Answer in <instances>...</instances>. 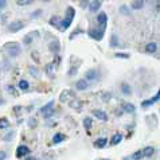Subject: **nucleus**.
<instances>
[{
    "mask_svg": "<svg viewBox=\"0 0 160 160\" xmlns=\"http://www.w3.org/2000/svg\"><path fill=\"white\" fill-rule=\"evenodd\" d=\"M75 15V10L73 7H67L66 10V18L61 20V30H67L71 26V22L74 19Z\"/></svg>",
    "mask_w": 160,
    "mask_h": 160,
    "instance_id": "f257e3e1",
    "label": "nucleus"
},
{
    "mask_svg": "<svg viewBox=\"0 0 160 160\" xmlns=\"http://www.w3.org/2000/svg\"><path fill=\"white\" fill-rule=\"evenodd\" d=\"M4 49L7 50L8 55L10 57H18V55L20 54V46L18 42H10L7 43L5 46H4Z\"/></svg>",
    "mask_w": 160,
    "mask_h": 160,
    "instance_id": "f03ea898",
    "label": "nucleus"
},
{
    "mask_svg": "<svg viewBox=\"0 0 160 160\" xmlns=\"http://www.w3.org/2000/svg\"><path fill=\"white\" fill-rule=\"evenodd\" d=\"M100 78V71L97 69H89V70L85 73V81H96V79Z\"/></svg>",
    "mask_w": 160,
    "mask_h": 160,
    "instance_id": "7ed1b4c3",
    "label": "nucleus"
},
{
    "mask_svg": "<svg viewBox=\"0 0 160 160\" xmlns=\"http://www.w3.org/2000/svg\"><path fill=\"white\" fill-rule=\"evenodd\" d=\"M23 27H24L23 22L16 20V22H12V23L8 24V31H10V32H18V31H20Z\"/></svg>",
    "mask_w": 160,
    "mask_h": 160,
    "instance_id": "20e7f679",
    "label": "nucleus"
},
{
    "mask_svg": "<svg viewBox=\"0 0 160 160\" xmlns=\"http://www.w3.org/2000/svg\"><path fill=\"white\" fill-rule=\"evenodd\" d=\"M88 35L90 38H93L94 40H101L104 38V31H100L97 28H90L89 31H88Z\"/></svg>",
    "mask_w": 160,
    "mask_h": 160,
    "instance_id": "39448f33",
    "label": "nucleus"
},
{
    "mask_svg": "<svg viewBox=\"0 0 160 160\" xmlns=\"http://www.w3.org/2000/svg\"><path fill=\"white\" fill-rule=\"evenodd\" d=\"M28 153H30V148H28V147H26V145H19V147H18V149H16V157H19V159L26 157Z\"/></svg>",
    "mask_w": 160,
    "mask_h": 160,
    "instance_id": "423d86ee",
    "label": "nucleus"
},
{
    "mask_svg": "<svg viewBox=\"0 0 160 160\" xmlns=\"http://www.w3.org/2000/svg\"><path fill=\"white\" fill-rule=\"evenodd\" d=\"M74 92H71V90H63L62 93H61V96H59V101L61 102H66L69 98H73L74 100Z\"/></svg>",
    "mask_w": 160,
    "mask_h": 160,
    "instance_id": "0eeeda50",
    "label": "nucleus"
},
{
    "mask_svg": "<svg viewBox=\"0 0 160 160\" xmlns=\"http://www.w3.org/2000/svg\"><path fill=\"white\" fill-rule=\"evenodd\" d=\"M159 97H160V93L157 92V93L155 94V97L149 98V100H145V101L141 102V106H143V108H148V106L153 105V104H156V102L159 101Z\"/></svg>",
    "mask_w": 160,
    "mask_h": 160,
    "instance_id": "6e6552de",
    "label": "nucleus"
},
{
    "mask_svg": "<svg viewBox=\"0 0 160 160\" xmlns=\"http://www.w3.org/2000/svg\"><path fill=\"white\" fill-rule=\"evenodd\" d=\"M97 22L98 24H101L102 26V31H104V28L106 27V24H108V16H106L105 12H100L97 15Z\"/></svg>",
    "mask_w": 160,
    "mask_h": 160,
    "instance_id": "1a4fd4ad",
    "label": "nucleus"
},
{
    "mask_svg": "<svg viewBox=\"0 0 160 160\" xmlns=\"http://www.w3.org/2000/svg\"><path fill=\"white\" fill-rule=\"evenodd\" d=\"M93 114H94V117H97L98 120H101V121H106V120H108V114H106L104 110H101V109H94L93 110Z\"/></svg>",
    "mask_w": 160,
    "mask_h": 160,
    "instance_id": "9d476101",
    "label": "nucleus"
},
{
    "mask_svg": "<svg viewBox=\"0 0 160 160\" xmlns=\"http://www.w3.org/2000/svg\"><path fill=\"white\" fill-rule=\"evenodd\" d=\"M102 1H100V0H94V1H89V11L92 12H97L98 10H100V7H101Z\"/></svg>",
    "mask_w": 160,
    "mask_h": 160,
    "instance_id": "9b49d317",
    "label": "nucleus"
},
{
    "mask_svg": "<svg viewBox=\"0 0 160 160\" xmlns=\"http://www.w3.org/2000/svg\"><path fill=\"white\" fill-rule=\"evenodd\" d=\"M53 106H54V100H51V101H49L46 104V105H43L42 108H40V114H46V113H49L51 109H53Z\"/></svg>",
    "mask_w": 160,
    "mask_h": 160,
    "instance_id": "f8f14e48",
    "label": "nucleus"
},
{
    "mask_svg": "<svg viewBox=\"0 0 160 160\" xmlns=\"http://www.w3.org/2000/svg\"><path fill=\"white\" fill-rule=\"evenodd\" d=\"M36 35H38V31H32V32H30V34H27V35L23 38V43L24 44H31L32 39H34Z\"/></svg>",
    "mask_w": 160,
    "mask_h": 160,
    "instance_id": "ddd939ff",
    "label": "nucleus"
},
{
    "mask_svg": "<svg viewBox=\"0 0 160 160\" xmlns=\"http://www.w3.org/2000/svg\"><path fill=\"white\" fill-rule=\"evenodd\" d=\"M49 50H50L51 53H54V54L59 53V50H61V46H59V42H58V40H53V42L49 44Z\"/></svg>",
    "mask_w": 160,
    "mask_h": 160,
    "instance_id": "4468645a",
    "label": "nucleus"
},
{
    "mask_svg": "<svg viewBox=\"0 0 160 160\" xmlns=\"http://www.w3.org/2000/svg\"><path fill=\"white\" fill-rule=\"evenodd\" d=\"M75 88L78 90H86L88 88H89V83H88V81H85V79H78L77 81V83H75Z\"/></svg>",
    "mask_w": 160,
    "mask_h": 160,
    "instance_id": "2eb2a0df",
    "label": "nucleus"
},
{
    "mask_svg": "<svg viewBox=\"0 0 160 160\" xmlns=\"http://www.w3.org/2000/svg\"><path fill=\"white\" fill-rule=\"evenodd\" d=\"M109 44H110V47H113V49H116V47H120V46H121L120 40H118V36L116 35V34H112V36H110Z\"/></svg>",
    "mask_w": 160,
    "mask_h": 160,
    "instance_id": "dca6fc26",
    "label": "nucleus"
},
{
    "mask_svg": "<svg viewBox=\"0 0 160 160\" xmlns=\"http://www.w3.org/2000/svg\"><path fill=\"white\" fill-rule=\"evenodd\" d=\"M156 50H157V44L155 42H151L145 46V53H148V54H153V53H156Z\"/></svg>",
    "mask_w": 160,
    "mask_h": 160,
    "instance_id": "f3484780",
    "label": "nucleus"
},
{
    "mask_svg": "<svg viewBox=\"0 0 160 160\" xmlns=\"http://www.w3.org/2000/svg\"><path fill=\"white\" fill-rule=\"evenodd\" d=\"M65 139H66V136H65L63 133H55L54 137H53V144H59V143H62Z\"/></svg>",
    "mask_w": 160,
    "mask_h": 160,
    "instance_id": "a211bd4d",
    "label": "nucleus"
},
{
    "mask_svg": "<svg viewBox=\"0 0 160 160\" xmlns=\"http://www.w3.org/2000/svg\"><path fill=\"white\" fill-rule=\"evenodd\" d=\"M106 143H108V140H106L105 137H101V139H97V140L94 141V147L101 149V148H104V147L106 145Z\"/></svg>",
    "mask_w": 160,
    "mask_h": 160,
    "instance_id": "6ab92c4d",
    "label": "nucleus"
},
{
    "mask_svg": "<svg viewBox=\"0 0 160 160\" xmlns=\"http://www.w3.org/2000/svg\"><path fill=\"white\" fill-rule=\"evenodd\" d=\"M141 152H143V156L151 157V156H153V153H155V148H153V147H145Z\"/></svg>",
    "mask_w": 160,
    "mask_h": 160,
    "instance_id": "aec40b11",
    "label": "nucleus"
},
{
    "mask_svg": "<svg viewBox=\"0 0 160 160\" xmlns=\"http://www.w3.org/2000/svg\"><path fill=\"white\" fill-rule=\"evenodd\" d=\"M61 20H62V19H61L59 16H53L49 23H50L53 27H59V28H61Z\"/></svg>",
    "mask_w": 160,
    "mask_h": 160,
    "instance_id": "412c9836",
    "label": "nucleus"
},
{
    "mask_svg": "<svg viewBox=\"0 0 160 160\" xmlns=\"http://www.w3.org/2000/svg\"><path fill=\"white\" fill-rule=\"evenodd\" d=\"M135 105L133 104H129V102H126V104H124V106H122V110L124 112H126V113H133L135 112Z\"/></svg>",
    "mask_w": 160,
    "mask_h": 160,
    "instance_id": "4be33fe9",
    "label": "nucleus"
},
{
    "mask_svg": "<svg viewBox=\"0 0 160 160\" xmlns=\"http://www.w3.org/2000/svg\"><path fill=\"white\" fill-rule=\"evenodd\" d=\"M121 140H122V135H121V133H114L113 137H112V144L117 145L121 143Z\"/></svg>",
    "mask_w": 160,
    "mask_h": 160,
    "instance_id": "5701e85b",
    "label": "nucleus"
},
{
    "mask_svg": "<svg viewBox=\"0 0 160 160\" xmlns=\"http://www.w3.org/2000/svg\"><path fill=\"white\" fill-rule=\"evenodd\" d=\"M121 92H122V93L124 94H126V96H129V94L132 93V88H131V86L128 85V83H121Z\"/></svg>",
    "mask_w": 160,
    "mask_h": 160,
    "instance_id": "b1692460",
    "label": "nucleus"
},
{
    "mask_svg": "<svg viewBox=\"0 0 160 160\" xmlns=\"http://www.w3.org/2000/svg\"><path fill=\"white\" fill-rule=\"evenodd\" d=\"M55 66H57V59H55L53 63H50V65H47V66H46V69H44V70H46L47 74H49V75H53V71H54Z\"/></svg>",
    "mask_w": 160,
    "mask_h": 160,
    "instance_id": "393cba45",
    "label": "nucleus"
},
{
    "mask_svg": "<svg viewBox=\"0 0 160 160\" xmlns=\"http://www.w3.org/2000/svg\"><path fill=\"white\" fill-rule=\"evenodd\" d=\"M143 7H144V1H143V0L132 1V10H141Z\"/></svg>",
    "mask_w": 160,
    "mask_h": 160,
    "instance_id": "a878e982",
    "label": "nucleus"
},
{
    "mask_svg": "<svg viewBox=\"0 0 160 160\" xmlns=\"http://www.w3.org/2000/svg\"><path fill=\"white\" fill-rule=\"evenodd\" d=\"M18 86H19L20 90H27L28 88H30V83H28L26 79H20V81H19V85H18Z\"/></svg>",
    "mask_w": 160,
    "mask_h": 160,
    "instance_id": "bb28decb",
    "label": "nucleus"
},
{
    "mask_svg": "<svg viewBox=\"0 0 160 160\" xmlns=\"http://www.w3.org/2000/svg\"><path fill=\"white\" fill-rule=\"evenodd\" d=\"M70 106L73 108V109H81V106H82V102L79 101V100H73V101L70 102Z\"/></svg>",
    "mask_w": 160,
    "mask_h": 160,
    "instance_id": "cd10ccee",
    "label": "nucleus"
},
{
    "mask_svg": "<svg viewBox=\"0 0 160 160\" xmlns=\"http://www.w3.org/2000/svg\"><path fill=\"white\" fill-rule=\"evenodd\" d=\"M82 122H83V126H85L86 131H89V129L92 128V118L90 117H85Z\"/></svg>",
    "mask_w": 160,
    "mask_h": 160,
    "instance_id": "c85d7f7f",
    "label": "nucleus"
},
{
    "mask_svg": "<svg viewBox=\"0 0 160 160\" xmlns=\"http://www.w3.org/2000/svg\"><path fill=\"white\" fill-rule=\"evenodd\" d=\"M120 12L122 14V15L129 16V15H131V8H129L128 5H121V7H120Z\"/></svg>",
    "mask_w": 160,
    "mask_h": 160,
    "instance_id": "c756f323",
    "label": "nucleus"
},
{
    "mask_svg": "<svg viewBox=\"0 0 160 160\" xmlns=\"http://www.w3.org/2000/svg\"><path fill=\"white\" fill-rule=\"evenodd\" d=\"M131 159L132 160H141L143 159V152H141V151H136L135 153H132Z\"/></svg>",
    "mask_w": 160,
    "mask_h": 160,
    "instance_id": "7c9ffc66",
    "label": "nucleus"
},
{
    "mask_svg": "<svg viewBox=\"0 0 160 160\" xmlns=\"http://www.w3.org/2000/svg\"><path fill=\"white\" fill-rule=\"evenodd\" d=\"M114 57H117V58H122V59H128L131 55H129L128 53H116Z\"/></svg>",
    "mask_w": 160,
    "mask_h": 160,
    "instance_id": "2f4dec72",
    "label": "nucleus"
},
{
    "mask_svg": "<svg viewBox=\"0 0 160 160\" xmlns=\"http://www.w3.org/2000/svg\"><path fill=\"white\" fill-rule=\"evenodd\" d=\"M16 3H18V5H30L34 1H31V0H18Z\"/></svg>",
    "mask_w": 160,
    "mask_h": 160,
    "instance_id": "473e14b6",
    "label": "nucleus"
},
{
    "mask_svg": "<svg viewBox=\"0 0 160 160\" xmlns=\"http://www.w3.org/2000/svg\"><path fill=\"white\" fill-rule=\"evenodd\" d=\"M8 125H10V122H8L7 118H1V120H0V129H1V128H7Z\"/></svg>",
    "mask_w": 160,
    "mask_h": 160,
    "instance_id": "72a5a7b5",
    "label": "nucleus"
},
{
    "mask_svg": "<svg viewBox=\"0 0 160 160\" xmlns=\"http://www.w3.org/2000/svg\"><path fill=\"white\" fill-rule=\"evenodd\" d=\"M30 73H31V75H35V77H38V75H39V70H38L35 66L30 67Z\"/></svg>",
    "mask_w": 160,
    "mask_h": 160,
    "instance_id": "f704fd0d",
    "label": "nucleus"
},
{
    "mask_svg": "<svg viewBox=\"0 0 160 160\" xmlns=\"http://www.w3.org/2000/svg\"><path fill=\"white\" fill-rule=\"evenodd\" d=\"M77 71H78V67H77V66H71V69L67 71V75H74Z\"/></svg>",
    "mask_w": 160,
    "mask_h": 160,
    "instance_id": "c9c22d12",
    "label": "nucleus"
},
{
    "mask_svg": "<svg viewBox=\"0 0 160 160\" xmlns=\"http://www.w3.org/2000/svg\"><path fill=\"white\" fill-rule=\"evenodd\" d=\"M36 124H38V122H36V118H30V120H28V125H30V128H35Z\"/></svg>",
    "mask_w": 160,
    "mask_h": 160,
    "instance_id": "e433bc0d",
    "label": "nucleus"
},
{
    "mask_svg": "<svg viewBox=\"0 0 160 160\" xmlns=\"http://www.w3.org/2000/svg\"><path fill=\"white\" fill-rule=\"evenodd\" d=\"M81 32H82V30H81V28H77L75 31H73V32H71V35H70V39H74L75 36H77V34H81Z\"/></svg>",
    "mask_w": 160,
    "mask_h": 160,
    "instance_id": "4c0bfd02",
    "label": "nucleus"
},
{
    "mask_svg": "<svg viewBox=\"0 0 160 160\" xmlns=\"http://www.w3.org/2000/svg\"><path fill=\"white\" fill-rule=\"evenodd\" d=\"M12 137H14V132H10L8 133V135H5V136L3 137V140H5V141H10L12 139Z\"/></svg>",
    "mask_w": 160,
    "mask_h": 160,
    "instance_id": "58836bf2",
    "label": "nucleus"
},
{
    "mask_svg": "<svg viewBox=\"0 0 160 160\" xmlns=\"http://www.w3.org/2000/svg\"><path fill=\"white\" fill-rule=\"evenodd\" d=\"M112 97V94L109 93V92H106V93L102 94V98H104V101H109V98Z\"/></svg>",
    "mask_w": 160,
    "mask_h": 160,
    "instance_id": "ea45409f",
    "label": "nucleus"
},
{
    "mask_svg": "<svg viewBox=\"0 0 160 160\" xmlns=\"http://www.w3.org/2000/svg\"><path fill=\"white\" fill-rule=\"evenodd\" d=\"M40 12H42V10H36L35 12H32V15H31V18L32 19H35V18H38V16L40 15Z\"/></svg>",
    "mask_w": 160,
    "mask_h": 160,
    "instance_id": "a19ab883",
    "label": "nucleus"
},
{
    "mask_svg": "<svg viewBox=\"0 0 160 160\" xmlns=\"http://www.w3.org/2000/svg\"><path fill=\"white\" fill-rule=\"evenodd\" d=\"M53 114H55V109H51L50 112H49V113L43 114V116H44V118H49V117H51V116H53Z\"/></svg>",
    "mask_w": 160,
    "mask_h": 160,
    "instance_id": "79ce46f5",
    "label": "nucleus"
},
{
    "mask_svg": "<svg viewBox=\"0 0 160 160\" xmlns=\"http://www.w3.org/2000/svg\"><path fill=\"white\" fill-rule=\"evenodd\" d=\"M7 159V152L5 151H0V160H5Z\"/></svg>",
    "mask_w": 160,
    "mask_h": 160,
    "instance_id": "37998d69",
    "label": "nucleus"
},
{
    "mask_svg": "<svg viewBox=\"0 0 160 160\" xmlns=\"http://www.w3.org/2000/svg\"><path fill=\"white\" fill-rule=\"evenodd\" d=\"M5 7H7V1L5 0H0V10H3Z\"/></svg>",
    "mask_w": 160,
    "mask_h": 160,
    "instance_id": "c03bdc74",
    "label": "nucleus"
},
{
    "mask_svg": "<svg viewBox=\"0 0 160 160\" xmlns=\"http://www.w3.org/2000/svg\"><path fill=\"white\" fill-rule=\"evenodd\" d=\"M7 89H8V92H10L11 94H14V93H15V90H14V88H12L11 85H8V86H7Z\"/></svg>",
    "mask_w": 160,
    "mask_h": 160,
    "instance_id": "a18cd8bd",
    "label": "nucleus"
},
{
    "mask_svg": "<svg viewBox=\"0 0 160 160\" xmlns=\"http://www.w3.org/2000/svg\"><path fill=\"white\" fill-rule=\"evenodd\" d=\"M20 109H22V106H15V108H14V110H15L16 113H19Z\"/></svg>",
    "mask_w": 160,
    "mask_h": 160,
    "instance_id": "49530a36",
    "label": "nucleus"
},
{
    "mask_svg": "<svg viewBox=\"0 0 160 160\" xmlns=\"http://www.w3.org/2000/svg\"><path fill=\"white\" fill-rule=\"evenodd\" d=\"M24 160H36L35 157H32V156H26L24 157Z\"/></svg>",
    "mask_w": 160,
    "mask_h": 160,
    "instance_id": "de8ad7c7",
    "label": "nucleus"
},
{
    "mask_svg": "<svg viewBox=\"0 0 160 160\" xmlns=\"http://www.w3.org/2000/svg\"><path fill=\"white\" fill-rule=\"evenodd\" d=\"M124 160H131V159H129V157H125V159Z\"/></svg>",
    "mask_w": 160,
    "mask_h": 160,
    "instance_id": "09e8293b",
    "label": "nucleus"
},
{
    "mask_svg": "<svg viewBox=\"0 0 160 160\" xmlns=\"http://www.w3.org/2000/svg\"><path fill=\"white\" fill-rule=\"evenodd\" d=\"M1 102H3V100H1V98H0V104H1Z\"/></svg>",
    "mask_w": 160,
    "mask_h": 160,
    "instance_id": "8fccbe9b",
    "label": "nucleus"
}]
</instances>
